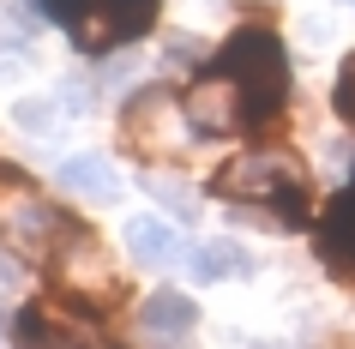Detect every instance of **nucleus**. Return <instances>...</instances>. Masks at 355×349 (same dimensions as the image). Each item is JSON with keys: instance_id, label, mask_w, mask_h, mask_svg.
<instances>
[{"instance_id": "obj_7", "label": "nucleus", "mask_w": 355, "mask_h": 349, "mask_svg": "<svg viewBox=\"0 0 355 349\" xmlns=\"http://www.w3.org/2000/svg\"><path fill=\"white\" fill-rule=\"evenodd\" d=\"M60 187H67V193H78V199H91V205H109L114 193H121V175H114L109 157L78 151V157H67V163H60Z\"/></svg>"}, {"instance_id": "obj_13", "label": "nucleus", "mask_w": 355, "mask_h": 349, "mask_svg": "<svg viewBox=\"0 0 355 349\" xmlns=\"http://www.w3.org/2000/svg\"><path fill=\"white\" fill-rule=\"evenodd\" d=\"M0 331H6V307H0Z\"/></svg>"}, {"instance_id": "obj_8", "label": "nucleus", "mask_w": 355, "mask_h": 349, "mask_svg": "<svg viewBox=\"0 0 355 349\" xmlns=\"http://www.w3.org/2000/svg\"><path fill=\"white\" fill-rule=\"evenodd\" d=\"M139 325H145L150 337H187V331L199 325V301L181 295V289H157V295H145Z\"/></svg>"}, {"instance_id": "obj_9", "label": "nucleus", "mask_w": 355, "mask_h": 349, "mask_svg": "<svg viewBox=\"0 0 355 349\" xmlns=\"http://www.w3.org/2000/svg\"><path fill=\"white\" fill-rule=\"evenodd\" d=\"M121 241H127V253L139 259V265H168V259H181V241H175V229L157 217H132L127 229H121Z\"/></svg>"}, {"instance_id": "obj_3", "label": "nucleus", "mask_w": 355, "mask_h": 349, "mask_svg": "<svg viewBox=\"0 0 355 349\" xmlns=\"http://www.w3.org/2000/svg\"><path fill=\"white\" fill-rule=\"evenodd\" d=\"M42 6L85 55H109L121 42H139L157 24V0H42Z\"/></svg>"}, {"instance_id": "obj_4", "label": "nucleus", "mask_w": 355, "mask_h": 349, "mask_svg": "<svg viewBox=\"0 0 355 349\" xmlns=\"http://www.w3.org/2000/svg\"><path fill=\"white\" fill-rule=\"evenodd\" d=\"M181 114H187V133H193V139H229V133H247L241 96H235V85H229L217 67H211V73H199V85L187 91Z\"/></svg>"}, {"instance_id": "obj_11", "label": "nucleus", "mask_w": 355, "mask_h": 349, "mask_svg": "<svg viewBox=\"0 0 355 349\" xmlns=\"http://www.w3.org/2000/svg\"><path fill=\"white\" fill-rule=\"evenodd\" d=\"M12 121H19L24 133H49L55 127V103H49V96H19V103H12Z\"/></svg>"}, {"instance_id": "obj_12", "label": "nucleus", "mask_w": 355, "mask_h": 349, "mask_svg": "<svg viewBox=\"0 0 355 349\" xmlns=\"http://www.w3.org/2000/svg\"><path fill=\"white\" fill-rule=\"evenodd\" d=\"M145 187L157 193V199H168V205H175V217H199V205H193V193H187L181 181H163V175H145Z\"/></svg>"}, {"instance_id": "obj_2", "label": "nucleus", "mask_w": 355, "mask_h": 349, "mask_svg": "<svg viewBox=\"0 0 355 349\" xmlns=\"http://www.w3.org/2000/svg\"><path fill=\"white\" fill-rule=\"evenodd\" d=\"M217 193L223 199H265L277 205V223L283 229H307L313 211H307V175L295 169V157H283V151H247L235 163L217 169Z\"/></svg>"}, {"instance_id": "obj_10", "label": "nucleus", "mask_w": 355, "mask_h": 349, "mask_svg": "<svg viewBox=\"0 0 355 349\" xmlns=\"http://www.w3.org/2000/svg\"><path fill=\"white\" fill-rule=\"evenodd\" d=\"M247 271V253L235 241H205L199 253H193V277L199 283H223V277H241Z\"/></svg>"}, {"instance_id": "obj_14", "label": "nucleus", "mask_w": 355, "mask_h": 349, "mask_svg": "<svg viewBox=\"0 0 355 349\" xmlns=\"http://www.w3.org/2000/svg\"><path fill=\"white\" fill-rule=\"evenodd\" d=\"M343 6H355V0H343Z\"/></svg>"}, {"instance_id": "obj_5", "label": "nucleus", "mask_w": 355, "mask_h": 349, "mask_svg": "<svg viewBox=\"0 0 355 349\" xmlns=\"http://www.w3.org/2000/svg\"><path fill=\"white\" fill-rule=\"evenodd\" d=\"M181 109L175 96H168V85H145V91H132L127 103H121V139H127V151H139V157H168L175 151V139H168V114Z\"/></svg>"}, {"instance_id": "obj_1", "label": "nucleus", "mask_w": 355, "mask_h": 349, "mask_svg": "<svg viewBox=\"0 0 355 349\" xmlns=\"http://www.w3.org/2000/svg\"><path fill=\"white\" fill-rule=\"evenodd\" d=\"M217 73L235 85V96H241V109H247V127L277 121L283 103H289V55H283V42L265 24H241L217 49Z\"/></svg>"}, {"instance_id": "obj_6", "label": "nucleus", "mask_w": 355, "mask_h": 349, "mask_svg": "<svg viewBox=\"0 0 355 349\" xmlns=\"http://www.w3.org/2000/svg\"><path fill=\"white\" fill-rule=\"evenodd\" d=\"M12 343L19 349H85V337H78L49 301H31V307L12 319Z\"/></svg>"}]
</instances>
